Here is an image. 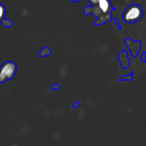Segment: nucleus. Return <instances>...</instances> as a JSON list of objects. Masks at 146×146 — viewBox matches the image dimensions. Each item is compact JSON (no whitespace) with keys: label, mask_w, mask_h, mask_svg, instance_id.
<instances>
[{"label":"nucleus","mask_w":146,"mask_h":146,"mask_svg":"<svg viewBox=\"0 0 146 146\" xmlns=\"http://www.w3.org/2000/svg\"><path fill=\"white\" fill-rule=\"evenodd\" d=\"M91 4L93 7H86L84 13L86 15L93 14L94 17H97V20L94 22L95 25L100 26L109 22L112 19L111 12L116 9V8L112 7L111 0H96Z\"/></svg>","instance_id":"1"},{"label":"nucleus","mask_w":146,"mask_h":146,"mask_svg":"<svg viewBox=\"0 0 146 146\" xmlns=\"http://www.w3.org/2000/svg\"><path fill=\"white\" fill-rule=\"evenodd\" d=\"M143 17V9L138 4H132L126 8L123 15V19L125 23H135Z\"/></svg>","instance_id":"2"},{"label":"nucleus","mask_w":146,"mask_h":146,"mask_svg":"<svg viewBox=\"0 0 146 146\" xmlns=\"http://www.w3.org/2000/svg\"><path fill=\"white\" fill-rule=\"evenodd\" d=\"M17 64L13 61H7L0 67V83L6 82L11 80L17 72Z\"/></svg>","instance_id":"3"},{"label":"nucleus","mask_w":146,"mask_h":146,"mask_svg":"<svg viewBox=\"0 0 146 146\" xmlns=\"http://www.w3.org/2000/svg\"><path fill=\"white\" fill-rule=\"evenodd\" d=\"M125 44L126 46L130 49L133 57H136L138 53L141 49V41L140 40L132 41L131 38H126L125 39Z\"/></svg>","instance_id":"4"},{"label":"nucleus","mask_w":146,"mask_h":146,"mask_svg":"<svg viewBox=\"0 0 146 146\" xmlns=\"http://www.w3.org/2000/svg\"><path fill=\"white\" fill-rule=\"evenodd\" d=\"M128 54L126 51H122L118 55V59H119L120 64H121V67L123 69H126L128 68L131 64V60L128 58Z\"/></svg>","instance_id":"5"},{"label":"nucleus","mask_w":146,"mask_h":146,"mask_svg":"<svg viewBox=\"0 0 146 146\" xmlns=\"http://www.w3.org/2000/svg\"><path fill=\"white\" fill-rule=\"evenodd\" d=\"M51 49L48 47H44L41 48V51L39 53V55L41 57H45L51 55Z\"/></svg>","instance_id":"6"},{"label":"nucleus","mask_w":146,"mask_h":146,"mask_svg":"<svg viewBox=\"0 0 146 146\" xmlns=\"http://www.w3.org/2000/svg\"><path fill=\"white\" fill-rule=\"evenodd\" d=\"M6 15V7L3 4H0V22L4 19Z\"/></svg>","instance_id":"7"},{"label":"nucleus","mask_w":146,"mask_h":146,"mask_svg":"<svg viewBox=\"0 0 146 146\" xmlns=\"http://www.w3.org/2000/svg\"><path fill=\"white\" fill-rule=\"evenodd\" d=\"M134 74V71H132L131 74H128V75L123 76H121L120 78V81H131L133 79V75Z\"/></svg>","instance_id":"8"},{"label":"nucleus","mask_w":146,"mask_h":146,"mask_svg":"<svg viewBox=\"0 0 146 146\" xmlns=\"http://www.w3.org/2000/svg\"><path fill=\"white\" fill-rule=\"evenodd\" d=\"M1 24H3V25L5 27H8V28H9V27H11L13 25V22L10 19H4L2 20V21H1Z\"/></svg>","instance_id":"9"},{"label":"nucleus","mask_w":146,"mask_h":146,"mask_svg":"<svg viewBox=\"0 0 146 146\" xmlns=\"http://www.w3.org/2000/svg\"><path fill=\"white\" fill-rule=\"evenodd\" d=\"M60 88H61V86H60L59 84H55L51 87V90H52V91H56V90H58Z\"/></svg>","instance_id":"10"},{"label":"nucleus","mask_w":146,"mask_h":146,"mask_svg":"<svg viewBox=\"0 0 146 146\" xmlns=\"http://www.w3.org/2000/svg\"><path fill=\"white\" fill-rule=\"evenodd\" d=\"M113 20H114V21H115V24H116V25L118 26V29H119L120 30L122 29V27H121V24H120V22H119V21H118V19H117V18H113Z\"/></svg>","instance_id":"11"},{"label":"nucleus","mask_w":146,"mask_h":146,"mask_svg":"<svg viewBox=\"0 0 146 146\" xmlns=\"http://www.w3.org/2000/svg\"><path fill=\"white\" fill-rule=\"evenodd\" d=\"M79 106H80L79 102H78V101H76V102H75L74 104H73V108H78V107Z\"/></svg>","instance_id":"12"},{"label":"nucleus","mask_w":146,"mask_h":146,"mask_svg":"<svg viewBox=\"0 0 146 146\" xmlns=\"http://www.w3.org/2000/svg\"><path fill=\"white\" fill-rule=\"evenodd\" d=\"M141 59L143 62H145L146 59H145V52H143L142 54V57H141Z\"/></svg>","instance_id":"13"},{"label":"nucleus","mask_w":146,"mask_h":146,"mask_svg":"<svg viewBox=\"0 0 146 146\" xmlns=\"http://www.w3.org/2000/svg\"><path fill=\"white\" fill-rule=\"evenodd\" d=\"M70 1H73V2H78V1H80L81 0H70Z\"/></svg>","instance_id":"14"}]
</instances>
